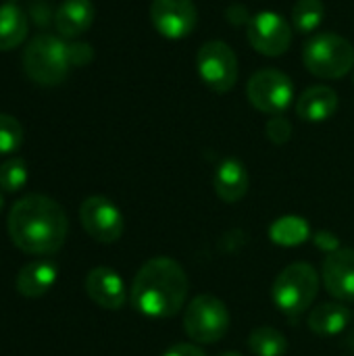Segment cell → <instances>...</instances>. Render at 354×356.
I'll return each instance as SVG.
<instances>
[{
  "label": "cell",
  "instance_id": "6da1fadb",
  "mask_svg": "<svg viewBox=\"0 0 354 356\" xmlns=\"http://www.w3.org/2000/svg\"><path fill=\"white\" fill-rule=\"evenodd\" d=\"M6 229L19 250L50 257L63 248L69 234V219L65 209L50 196L27 194L13 204Z\"/></svg>",
  "mask_w": 354,
  "mask_h": 356
},
{
  "label": "cell",
  "instance_id": "7a4b0ae2",
  "mask_svg": "<svg viewBox=\"0 0 354 356\" xmlns=\"http://www.w3.org/2000/svg\"><path fill=\"white\" fill-rule=\"evenodd\" d=\"M190 282L184 267L169 257L146 261L131 284V305L138 313L152 319L175 317L188 298Z\"/></svg>",
  "mask_w": 354,
  "mask_h": 356
},
{
  "label": "cell",
  "instance_id": "3957f363",
  "mask_svg": "<svg viewBox=\"0 0 354 356\" xmlns=\"http://www.w3.org/2000/svg\"><path fill=\"white\" fill-rule=\"evenodd\" d=\"M23 71L38 86H58L67 79L71 65L69 42L61 35L38 33L23 50Z\"/></svg>",
  "mask_w": 354,
  "mask_h": 356
},
{
  "label": "cell",
  "instance_id": "277c9868",
  "mask_svg": "<svg viewBox=\"0 0 354 356\" xmlns=\"http://www.w3.org/2000/svg\"><path fill=\"white\" fill-rule=\"evenodd\" d=\"M319 292V273L309 263H292L280 271L271 286V300L290 319L309 311Z\"/></svg>",
  "mask_w": 354,
  "mask_h": 356
},
{
  "label": "cell",
  "instance_id": "5b68a950",
  "mask_svg": "<svg viewBox=\"0 0 354 356\" xmlns=\"http://www.w3.org/2000/svg\"><path fill=\"white\" fill-rule=\"evenodd\" d=\"M305 67L319 79H340L354 67L353 44L332 31L313 35L303 48Z\"/></svg>",
  "mask_w": 354,
  "mask_h": 356
},
{
  "label": "cell",
  "instance_id": "8992f818",
  "mask_svg": "<svg viewBox=\"0 0 354 356\" xmlns=\"http://www.w3.org/2000/svg\"><path fill=\"white\" fill-rule=\"evenodd\" d=\"M230 311L223 300L213 294L192 298L184 311V332L196 344H215L230 330Z\"/></svg>",
  "mask_w": 354,
  "mask_h": 356
},
{
  "label": "cell",
  "instance_id": "52a82bcc",
  "mask_svg": "<svg viewBox=\"0 0 354 356\" xmlns=\"http://www.w3.org/2000/svg\"><path fill=\"white\" fill-rule=\"evenodd\" d=\"M248 102L265 115H282L294 100V83L280 69H261L246 83Z\"/></svg>",
  "mask_w": 354,
  "mask_h": 356
},
{
  "label": "cell",
  "instance_id": "ba28073f",
  "mask_svg": "<svg viewBox=\"0 0 354 356\" xmlns=\"http://www.w3.org/2000/svg\"><path fill=\"white\" fill-rule=\"evenodd\" d=\"M196 69L207 88L217 94L230 92L238 81V56L230 44L211 40L200 46L196 54Z\"/></svg>",
  "mask_w": 354,
  "mask_h": 356
},
{
  "label": "cell",
  "instance_id": "9c48e42d",
  "mask_svg": "<svg viewBox=\"0 0 354 356\" xmlns=\"http://www.w3.org/2000/svg\"><path fill=\"white\" fill-rule=\"evenodd\" d=\"M79 221L86 234L100 244H115L123 236V215L106 196H90L79 207Z\"/></svg>",
  "mask_w": 354,
  "mask_h": 356
},
{
  "label": "cell",
  "instance_id": "30bf717a",
  "mask_svg": "<svg viewBox=\"0 0 354 356\" xmlns=\"http://www.w3.org/2000/svg\"><path fill=\"white\" fill-rule=\"evenodd\" d=\"M248 42L265 56H282L292 44L290 23L275 10H261L248 19Z\"/></svg>",
  "mask_w": 354,
  "mask_h": 356
},
{
  "label": "cell",
  "instance_id": "8fae6325",
  "mask_svg": "<svg viewBox=\"0 0 354 356\" xmlns=\"http://www.w3.org/2000/svg\"><path fill=\"white\" fill-rule=\"evenodd\" d=\"M150 21L163 38L182 40L194 31L198 10L192 0H152Z\"/></svg>",
  "mask_w": 354,
  "mask_h": 356
},
{
  "label": "cell",
  "instance_id": "7c38bea8",
  "mask_svg": "<svg viewBox=\"0 0 354 356\" xmlns=\"http://www.w3.org/2000/svg\"><path fill=\"white\" fill-rule=\"evenodd\" d=\"M321 280L330 296L338 302L354 300V250L340 248L330 252L321 267Z\"/></svg>",
  "mask_w": 354,
  "mask_h": 356
},
{
  "label": "cell",
  "instance_id": "4fadbf2b",
  "mask_svg": "<svg viewBox=\"0 0 354 356\" xmlns=\"http://www.w3.org/2000/svg\"><path fill=\"white\" fill-rule=\"evenodd\" d=\"M86 292L92 302L106 311H119L127 302L125 284L111 267H94L86 277Z\"/></svg>",
  "mask_w": 354,
  "mask_h": 356
},
{
  "label": "cell",
  "instance_id": "5bb4252c",
  "mask_svg": "<svg viewBox=\"0 0 354 356\" xmlns=\"http://www.w3.org/2000/svg\"><path fill=\"white\" fill-rule=\"evenodd\" d=\"M213 188L215 194L219 196V200H223L225 204H236L240 202L250 188V175L248 169L244 167V163L240 159H223L219 163V167L215 169V177H213Z\"/></svg>",
  "mask_w": 354,
  "mask_h": 356
},
{
  "label": "cell",
  "instance_id": "9a60e30c",
  "mask_svg": "<svg viewBox=\"0 0 354 356\" xmlns=\"http://www.w3.org/2000/svg\"><path fill=\"white\" fill-rule=\"evenodd\" d=\"M96 17L92 0H63L54 13V27L63 40H73L86 33Z\"/></svg>",
  "mask_w": 354,
  "mask_h": 356
},
{
  "label": "cell",
  "instance_id": "2e32d148",
  "mask_svg": "<svg viewBox=\"0 0 354 356\" xmlns=\"http://www.w3.org/2000/svg\"><path fill=\"white\" fill-rule=\"evenodd\" d=\"M338 94L330 86H311L307 88L296 102V113L303 121L321 123L336 115L338 111Z\"/></svg>",
  "mask_w": 354,
  "mask_h": 356
},
{
  "label": "cell",
  "instance_id": "e0dca14e",
  "mask_svg": "<svg viewBox=\"0 0 354 356\" xmlns=\"http://www.w3.org/2000/svg\"><path fill=\"white\" fill-rule=\"evenodd\" d=\"M56 265L40 259V261H31L27 265L21 267V271L17 273V292L25 298H40L44 294L50 292V288L56 284Z\"/></svg>",
  "mask_w": 354,
  "mask_h": 356
},
{
  "label": "cell",
  "instance_id": "ac0fdd59",
  "mask_svg": "<svg viewBox=\"0 0 354 356\" xmlns=\"http://www.w3.org/2000/svg\"><path fill=\"white\" fill-rule=\"evenodd\" d=\"M307 323L315 336H340L351 323V309L344 302H323L311 311Z\"/></svg>",
  "mask_w": 354,
  "mask_h": 356
},
{
  "label": "cell",
  "instance_id": "d6986e66",
  "mask_svg": "<svg viewBox=\"0 0 354 356\" xmlns=\"http://www.w3.org/2000/svg\"><path fill=\"white\" fill-rule=\"evenodd\" d=\"M27 17L17 4H0V52L19 48L27 38Z\"/></svg>",
  "mask_w": 354,
  "mask_h": 356
},
{
  "label": "cell",
  "instance_id": "ffe728a7",
  "mask_svg": "<svg viewBox=\"0 0 354 356\" xmlns=\"http://www.w3.org/2000/svg\"><path fill=\"white\" fill-rule=\"evenodd\" d=\"M311 238V225L307 219L296 217V215H286L280 217L271 223L269 227V240L277 246L284 248H294L305 244Z\"/></svg>",
  "mask_w": 354,
  "mask_h": 356
},
{
  "label": "cell",
  "instance_id": "44dd1931",
  "mask_svg": "<svg viewBox=\"0 0 354 356\" xmlns=\"http://www.w3.org/2000/svg\"><path fill=\"white\" fill-rule=\"evenodd\" d=\"M248 348L255 356H284L288 353V340L280 330L261 325L250 332Z\"/></svg>",
  "mask_w": 354,
  "mask_h": 356
},
{
  "label": "cell",
  "instance_id": "7402d4cb",
  "mask_svg": "<svg viewBox=\"0 0 354 356\" xmlns=\"http://www.w3.org/2000/svg\"><path fill=\"white\" fill-rule=\"evenodd\" d=\"M325 17V6L321 0H296L292 6V23L300 33H313Z\"/></svg>",
  "mask_w": 354,
  "mask_h": 356
},
{
  "label": "cell",
  "instance_id": "603a6c76",
  "mask_svg": "<svg viewBox=\"0 0 354 356\" xmlns=\"http://www.w3.org/2000/svg\"><path fill=\"white\" fill-rule=\"evenodd\" d=\"M27 177H29L27 165H25V161L19 159V156L6 159V161L0 165V190H2V192L15 194V192L23 190L25 184H27Z\"/></svg>",
  "mask_w": 354,
  "mask_h": 356
},
{
  "label": "cell",
  "instance_id": "cb8c5ba5",
  "mask_svg": "<svg viewBox=\"0 0 354 356\" xmlns=\"http://www.w3.org/2000/svg\"><path fill=\"white\" fill-rule=\"evenodd\" d=\"M23 125L15 117L0 113V154L17 152L23 144Z\"/></svg>",
  "mask_w": 354,
  "mask_h": 356
},
{
  "label": "cell",
  "instance_id": "d4e9b609",
  "mask_svg": "<svg viewBox=\"0 0 354 356\" xmlns=\"http://www.w3.org/2000/svg\"><path fill=\"white\" fill-rule=\"evenodd\" d=\"M265 131H267V138H269L273 144L282 146V144L290 142V138H292V123H290L284 115H273V117L267 121Z\"/></svg>",
  "mask_w": 354,
  "mask_h": 356
},
{
  "label": "cell",
  "instance_id": "484cf974",
  "mask_svg": "<svg viewBox=\"0 0 354 356\" xmlns=\"http://www.w3.org/2000/svg\"><path fill=\"white\" fill-rule=\"evenodd\" d=\"M69 54H71V65L73 67H83L94 56L90 44H83V42H71L69 44Z\"/></svg>",
  "mask_w": 354,
  "mask_h": 356
},
{
  "label": "cell",
  "instance_id": "4316f807",
  "mask_svg": "<svg viewBox=\"0 0 354 356\" xmlns=\"http://www.w3.org/2000/svg\"><path fill=\"white\" fill-rule=\"evenodd\" d=\"M340 242H338V236H334L332 232H319L317 236H315V246L317 248H321V250H325V252H336V250H340V246H338Z\"/></svg>",
  "mask_w": 354,
  "mask_h": 356
},
{
  "label": "cell",
  "instance_id": "83f0119b",
  "mask_svg": "<svg viewBox=\"0 0 354 356\" xmlns=\"http://www.w3.org/2000/svg\"><path fill=\"white\" fill-rule=\"evenodd\" d=\"M163 356H207V353L194 344H175Z\"/></svg>",
  "mask_w": 354,
  "mask_h": 356
},
{
  "label": "cell",
  "instance_id": "f1b7e54d",
  "mask_svg": "<svg viewBox=\"0 0 354 356\" xmlns=\"http://www.w3.org/2000/svg\"><path fill=\"white\" fill-rule=\"evenodd\" d=\"M217 356H244V355H240V353H232V350H227V353H221V355H217Z\"/></svg>",
  "mask_w": 354,
  "mask_h": 356
},
{
  "label": "cell",
  "instance_id": "f546056e",
  "mask_svg": "<svg viewBox=\"0 0 354 356\" xmlns=\"http://www.w3.org/2000/svg\"><path fill=\"white\" fill-rule=\"evenodd\" d=\"M2 207H4V196H2V192H0V211H2Z\"/></svg>",
  "mask_w": 354,
  "mask_h": 356
}]
</instances>
